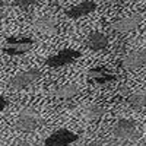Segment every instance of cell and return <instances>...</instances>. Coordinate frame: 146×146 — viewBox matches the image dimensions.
<instances>
[{
    "label": "cell",
    "instance_id": "1",
    "mask_svg": "<svg viewBox=\"0 0 146 146\" xmlns=\"http://www.w3.org/2000/svg\"><path fill=\"white\" fill-rule=\"evenodd\" d=\"M34 45V40L28 38V36H10V38L6 40L5 44V53L9 56H21V54H25L27 51H29Z\"/></svg>",
    "mask_w": 146,
    "mask_h": 146
},
{
    "label": "cell",
    "instance_id": "2",
    "mask_svg": "<svg viewBox=\"0 0 146 146\" xmlns=\"http://www.w3.org/2000/svg\"><path fill=\"white\" fill-rule=\"evenodd\" d=\"M41 76V72L38 69H28V70H23L18 75H15L13 78L10 79L9 82V86L13 89V91H19L29 86L31 83H34L36 79H40Z\"/></svg>",
    "mask_w": 146,
    "mask_h": 146
},
{
    "label": "cell",
    "instance_id": "3",
    "mask_svg": "<svg viewBox=\"0 0 146 146\" xmlns=\"http://www.w3.org/2000/svg\"><path fill=\"white\" fill-rule=\"evenodd\" d=\"M142 22H143V16L140 13H131V15H127L124 18H120V19L114 21L111 23V29L115 32L126 34V32H131L136 28H139V25Z\"/></svg>",
    "mask_w": 146,
    "mask_h": 146
},
{
    "label": "cell",
    "instance_id": "4",
    "mask_svg": "<svg viewBox=\"0 0 146 146\" xmlns=\"http://www.w3.org/2000/svg\"><path fill=\"white\" fill-rule=\"evenodd\" d=\"M113 135L120 140H130L137 136V126L133 120H118L113 129Z\"/></svg>",
    "mask_w": 146,
    "mask_h": 146
},
{
    "label": "cell",
    "instance_id": "5",
    "mask_svg": "<svg viewBox=\"0 0 146 146\" xmlns=\"http://www.w3.org/2000/svg\"><path fill=\"white\" fill-rule=\"evenodd\" d=\"M40 123H41L40 115L28 108L22 110L16 118V127L22 131H32L40 126Z\"/></svg>",
    "mask_w": 146,
    "mask_h": 146
},
{
    "label": "cell",
    "instance_id": "6",
    "mask_svg": "<svg viewBox=\"0 0 146 146\" xmlns=\"http://www.w3.org/2000/svg\"><path fill=\"white\" fill-rule=\"evenodd\" d=\"M79 57H80V51L73 50V48H66V50H62L57 54L48 57L45 63L50 67H62V66H67V64L73 63Z\"/></svg>",
    "mask_w": 146,
    "mask_h": 146
},
{
    "label": "cell",
    "instance_id": "7",
    "mask_svg": "<svg viewBox=\"0 0 146 146\" xmlns=\"http://www.w3.org/2000/svg\"><path fill=\"white\" fill-rule=\"evenodd\" d=\"M78 139H79V136L76 133L62 129V130L54 131L53 135H50L45 139L44 143H45V146H69L72 143H75Z\"/></svg>",
    "mask_w": 146,
    "mask_h": 146
},
{
    "label": "cell",
    "instance_id": "8",
    "mask_svg": "<svg viewBox=\"0 0 146 146\" xmlns=\"http://www.w3.org/2000/svg\"><path fill=\"white\" fill-rule=\"evenodd\" d=\"M146 64V50H135L126 54L121 60V66L127 70H135Z\"/></svg>",
    "mask_w": 146,
    "mask_h": 146
},
{
    "label": "cell",
    "instance_id": "9",
    "mask_svg": "<svg viewBox=\"0 0 146 146\" xmlns=\"http://www.w3.org/2000/svg\"><path fill=\"white\" fill-rule=\"evenodd\" d=\"M96 9V3L92 2V0H83V2L72 6L66 10V16H69L70 19H79V18H83Z\"/></svg>",
    "mask_w": 146,
    "mask_h": 146
},
{
    "label": "cell",
    "instance_id": "10",
    "mask_svg": "<svg viewBox=\"0 0 146 146\" xmlns=\"http://www.w3.org/2000/svg\"><path fill=\"white\" fill-rule=\"evenodd\" d=\"M85 45H86L89 50L92 51H101L104 48H107L108 45V38L107 35L102 34V32H92L86 36V40H85Z\"/></svg>",
    "mask_w": 146,
    "mask_h": 146
},
{
    "label": "cell",
    "instance_id": "11",
    "mask_svg": "<svg viewBox=\"0 0 146 146\" xmlns=\"http://www.w3.org/2000/svg\"><path fill=\"white\" fill-rule=\"evenodd\" d=\"M88 78L91 80H94L98 85H107L110 82L115 80V75H113L110 70H107L105 67H94L88 72Z\"/></svg>",
    "mask_w": 146,
    "mask_h": 146
},
{
    "label": "cell",
    "instance_id": "12",
    "mask_svg": "<svg viewBox=\"0 0 146 146\" xmlns=\"http://www.w3.org/2000/svg\"><path fill=\"white\" fill-rule=\"evenodd\" d=\"M35 28L44 34H54L57 31V19L53 15H42L35 21Z\"/></svg>",
    "mask_w": 146,
    "mask_h": 146
},
{
    "label": "cell",
    "instance_id": "13",
    "mask_svg": "<svg viewBox=\"0 0 146 146\" xmlns=\"http://www.w3.org/2000/svg\"><path fill=\"white\" fill-rule=\"evenodd\" d=\"M79 88L76 83H64V85H58L54 89V96L58 100H70L75 95H78Z\"/></svg>",
    "mask_w": 146,
    "mask_h": 146
},
{
    "label": "cell",
    "instance_id": "14",
    "mask_svg": "<svg viewBox=\"0 0 146 146\" xmlns=\"http://www.w3.org/2000/svg\"><path fill=\"white\" fill-rule=\"evenodd\" d=\"M127 102H129V105L133 110H137V111H139V110H142V108H145L146 107V89L139 91L136 94H131L129 96Z\"/></svg>",
    "mask_w": 146,
    "mask_h": 146
},
{
    "label": "cell",
    "instance_id": "15",
    "mask_svg": "<svg viewBox=\"0 0 146 146\" xmlns=\"http://www.w3.org/2000/svg\"><path fill=\"white\" fill-rule=\"evenodd\" d=\"M105 114V108L101 104H91L85 110V115L89 120H100Z\"/></svg>",
    "mask_w": 146,
    "mask_h": 146
},
{
    "label": "cell",
    "instance_id": "16",
    "mask_svg": "<svg viewBox=\"0 0 146 146\" xmlns=\"http://www.w3.org/2000/svg\"><path fill=\"white\" fill-rule=\"evenodd\" d=\"M9 5L12 6H18V7H28V6H32L35 3H38L40 0H7Z\"/></svg>",
    "mask_w": 146,
    "mask_h": 146
},
{
    "label": "cell",
    "instance_id": "17",
    "mask_svg": "<svg viewBox=\"0 0 146 146\" xmlns=\"http://www.w3.org/2000/svg\"><path fill=\"white\" fill-rule=\"evenodd\" d=\"M104 2L108 3V5H121V3L127 2V0H104Z\"/></svg>",
    "mask_w": 146,
    "mask_h": 146
},
{
    "label": "cell",
    "instance_id": "18",
    "mask_svg": "<svg viewBox=\"0 0 146 146\" xmlns=\"http://www.w3.org/2000/svg\"><path fill=\"white\" fill-rule=\"evenodd\" d=\"M6 105H7V102H6V100L3 98L2 95H0V111H3V110L6 108Z\"/></svg>",
    "mask_w": 146,
    "mask_h": 146
},
{
    "label": "cell",
    "instance_id": "19",
    "mask_svg": "<svg viewBox=\"0 0 146 146\" xmlns=\"http://www.w3.org/2000/svg\"><path fill=\"white\" fill-rule=\"evenodd\" d=\"M2 21H3V10L0 9V23H2Z\"/></svg>",
    "mask_w": 146,
    "mask_h": 146
},
{
    "label": "cell",
    "instance_id": "20",
    "mask_svg": "<svg viewBox=\"0 0 146 146\" xmlns=\"http://www.w3.org/2000/svg\"><path fill=\"white\" fill-rule=\"evenodd\" d=\"M96 146H102V145H96Z\"/></svg>",
    "mask_w": 146,
    "mask_h": 146
}]
</instances>
